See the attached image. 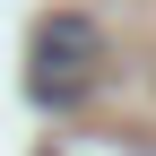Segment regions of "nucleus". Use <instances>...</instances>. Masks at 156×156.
<instances>
[{
    "mask_svg": "<svg viewBox=\"0 0 156 156\" xmlns=\"http://www.w3.org/2000/svg\"><path fill=\"white\" fill-rule=\"evenodd\" d=\"M95 69H104V26L87 9H44L35 17V35H26V95L44 113H69L95 87Z\"/></svg>",
    "mask_w": 156,
    "mask_h": 156,
    "instance_id": "1",
    "label": "nucleus"
}]
</instances>
